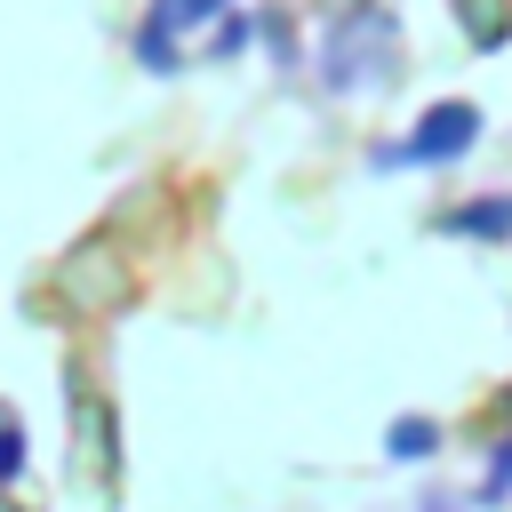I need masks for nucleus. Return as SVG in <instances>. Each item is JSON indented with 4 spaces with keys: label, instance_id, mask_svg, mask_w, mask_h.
<instances>
[{
    "label": "nucleus",
    "instance_id": "obj_1",
    "mask_svg": "<svg viewBox=\"0 0 512 512\" xmlns=\"http://www.w3.org/2000/svg\"><path fill=\"white\" fill-rule=\"evenodd\" d=\"M392 16H344L336 32H328V56H320V72H328V88L344 96V88H384L392 80Z\"/></svg>",
    "mask_w": 512,
    "mask_h": 512
},
{
    "label": "nucleus",
    "instance_id": "obj_8",
    "mask_svg": "<svg viewBox=\"0 0 512 512\" xmlns=\"http://www.w3.org/2000/svg\"><path fill=\"white\" fill-rule=\"evenodd\" d=\"M424 512H456V504H448V496H424Z\"/></svg>",
    "mask_w": 512,
    "mask_h": 512
},
{
    "label": "nucleus",
    "instance_id": "obj_7",
    "mask_svg": "<svg viewBox=\"0 0 512 512\" xmlns=\"http://www.w3.org/2000/svg\"><path fill=\"white\" fill-rule=\"evenodd\" d=\"M16 472H24V432L0 416V480H16Z\"/></svg>",
    "mask_w": 512,
    "mask_h": 512
},
{
    "label": "nucleus",
    "instance_id": "obj_5",
    "mask_svg": "<svg viewBox=\"0 0 512 512\" xmlns=\"http://www.w3.org/2000/svg\"><path fill=\"white\" fill-rule=\"evenodd\" d=\"M448 232H480V240H504L512 232V200H480V208H456Z\"/></svg>",
    "mask_w": 512,
    "mask_h": 512
},
{
    "label": "nucleus",
    "instance_id": "obj_6",
    "mask_svg": "<svg viewBox=\"0 0 512 512\" xmlns=\"http://www.w3.org/2000/svg\"><path fill=\"white\" fill-rule=\"evenodd\" d=\"M504 496H512V440L496 448V472L480 480V504H504Z\"/></svg>",
    "mask_w": 512,
    "mask_h": 512
},
{
    "label": "nucleus",
    "instance_id": "obj_3",
    "mask_svg": "<svg viewBox=\"0 0 512 512\" xmlns=\"http://www.w3.org/2000/svg\"><path fill=\"white\" fill-rule=\"evenodd\" d=\"M232 0H152V16L136 24V56L152 64V72H176L184 64V48H176V32H200L208 16H224Z\"/></svg>",
    "mask_w": 512,
    "mask_h": 512
},
{
    "label": "nucleus",
    "instance_id": "obj_4",
    "mask_svg": "<svg viewBox=\"0 0 512 512\" xmlns=\"http://www.w3.org/2000/svg\"><path fill=\"white\" fill-rule=\"evenodd\" d=\"M440 448V424L432 416H392V432H384V456H400V464H424Z\"/></svg>",
    "mask_w": 512,
    "mask_h": 512
},
{
    "label": "nucleus",
    "instance_id": "obj_2",
    "mask_svg": "<svg viewBox=\"0 0 512 512\" xmlns=\"http://www.w3.org/2000/svg\"><path fill=\"white\" fill-rule=\"evenodd\" d=\"M480 136V104H432L416 128H408V144H384L376 152V168H440V160H456L464 144Z\"/></svg>",
    "mask_w": 512,
    "mask_h": 512
}]
</instances>
